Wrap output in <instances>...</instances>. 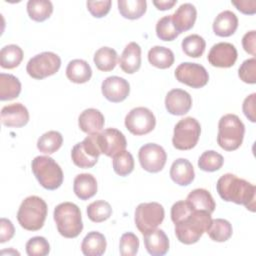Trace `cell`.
I'll use <instances>...</instances> for the list:
<instances>
[{
    "label": "cell",
    "instance_id": "10",
    "mask_svg": "<svg viewBox=\"0 0 256 256\" xmlns=\"http://www.w3.org/2000/svg\"><path fill=\"white\" fill-rule=\"evenodd\" d=\"M60 66V57L53 52L46 51L32 57L26 65V71L30 77L41 80L54 75L58 72Z\"/></svg>",
    "mask_w": 256,
    "mask_h": 256
},
{
    "label": "cell",
    "instance_id": "20",
    "mask_svg": "<svg viewBox=\"0 0 256 256\" xmlns=\"http://www.w3.org/2000/svg\"><path fill=\"white\" fill-rule=\"evenodd\" d=\"M197 10L191 3L181 4L172 15V22L175 29L179 32L190 30L196 21Z\"/></svg>",
    "mask_w": 256,
    "mask_h": 256
},
{
    "label": "cell",
    "instance_id": "45",
    "mask_svg": "<svg viewBox=\"0 0 256 256\" xmlns=\"http://www.w3.org/2000/svg\"><path fill=\"white\" fill-rule=\"evenodd\" d=\"M192 211L193 209L186 200L177 201L171 207V220L174 224H176L185 219Z\"/></svg>",
    "mask_w": 256,
    "mask_h": 256
},
{
    "label": "cell",
    "instance_id": "6",
    "mask_svg": "<svg viewBox=\"0 0 256 256\" xmlns=\"http://www.w3.org/2000/svg\"><path fill=\"white\" fill-rule=\"evenodd\" d=\"M31 168L39 184L47 190H56L63 183V171L59 164L49 156H37Z\"/></svg>",
    "mask_w": 256,
    "mask_h": 256
},
{
    "label": "cell",
    "instance_id": "4",
    "mask_svg": "<svg viewBox=\"0 0 256 256\" xmlns=\"http://www.w3.org/2000/svg\"><path fill=\"white\" fill-rule=\"evenodd\" d=\"M47 211V204L42 198L34 195L29 196L20 204L17 212V220L25 230L37 231L43 227Z\"/></svg>",
    "mask_w": 256,
    "mask_h": 256
},
{
    "label": "cell",
    "instance_id": "17",
    "mask_svg": "<svg viewBox=\"0 0 256 256\" xmlns=\"http://www.w3.org/2000/svg\"><path fill=\"white\" fill-rule=\"evenodd\" d=\"M166 110L176 116H181L189 112L192 107V98L190 94L182 89H172L165 97Z\"/></svg>",
    "mask_w": 256,
    "mask_h": 256
},
{
    "label": "cell",
    "instance_id": "47",
    "mask_svg": "<svg viewBox=\"0 0 256 256\" xmlns=\"http://www.w3.org/2000/svg\"><path fill=\"white\" fill-rule=\"evenodd\" d=\"M15 228L9 219L1 218L0 220V243H5L12 239Z\"/></svg>",
    "mask_w": 256,
    "mask_h": 256
},
{
    "label": "cell",
    "instance_id": "48",
    "mask_svg": "<svg viewBox=\"0 0 256 256\" xmlns=\"http://www.w3.org/2000/svg\"><path fill=\"white\" fill-rule=\"evenodd\" d=\"M255 100H256V94L252 93L249 96H247L242 104V110L244 115L250 120L251 122H255Z\"/></svg>",
    "mask_w": 256,
    "mask_h": 256
},
{
    "label": "cell",
    "instance_id": "44",
    "mask_svg": "<svg viewBox=\"0 0 256 256\" xmlns=\"http://www.w3.org/2000/svg\"><path fill=\"white\" fill-rule=\"evenodd\" d=\"M239 78L248 84L256 83V59L252 57L245 60L238 69Z\"/></svg>",
    "mask_w": 256,
    "mask_h": 256
},
{
    "label": "cell",
    "instance_id": "24",
    "mask_svg": "<svg viewBox=\"0 0 256 256\" xmlns=\"http://www.w3.org/2000/svg\"><path fill=\"white\" fill-rule=\"evenodd\" d=\"M238 27V18L230 10L219 13L213 22V32L220 37H229L235 33Z\"/></svg>",
    "mask_w": 256,
    "mask_h": 256
},
{
    "label": "cell",
    "instance_id": "31",
    "mask_svg": "<svg viewBox=\"0 0 256 256\" xmlns=\"http://www.w3.org/2000/svg\"><path fill=\"white\" fill-rule=\"evenodd\" d=\"M117 4L120 14L130 20L139 19L147 9V2L145 0H118Z\"/></svg>",
    "mask_w": 256,
    "mask_h": 256
},
{
    "label": "cell",
    "instance_id": "46",
    "mask_svg": "<svg viewBox=\"0 0 256 256\" xmlns=\"http://www.w3.org/2000/svg\"><path fill=\"white\" fill-rule=\"evenodd\" d=\"M112 2L110 0L104 1H87V9L95 18H102L106 16L111 8Z\"/></svg>",
    "mask_w": 256,
    "mask_h": 256
},
{
    "label": "cell",
    "instance_id": "43",
    "mask_svg": "<svg viewBox=\"0 0 256 256\" xmlns=\"http://www.w3.org/2000/svg\"><path fill=\"white\" fill-rule=\"evenodd\" d=\"M139 250V239L132 232L124 233L120 238L119 252L122 256H134Z\"/></svg>",
    "mask_w": 256,
    "mask_h": 256
},
{
    "label": "cell",
    "instance_id": "40",
    "mask_svg": "<svg viewBox=\"0 0 256 256\" xmlns=\"http://www.w3.org/2000/svg\"><path fill=\"white\" fill-rule=\"evenodd\" d=\"M113 170L119 176H127L134 169V158L132 154L126 150L116 154L112 161Z\"/></svg>",
    "mask_w": 256,
    "mask_h": 256
},
{
    "label": "cell",
    "instance_id": "27",
    "mask_svg": "<svg viewBox=\"0 0 256 256\" xmlns=\"http://www.w3.org/2000/svg\"><path fill=\"white\" fill-rule=\"evenodd\" d=\"M106 238L98 231L89 232L81 243V251L86 256H101L106 250Z\"/></svg>",
    "mask_w": 256,
    "mask_h": 256
},
{
    "label": "cell",
    "instance_id": "21",
    "mask_svg": "<svg viewBox=\"0 0 256 256\" xmlns=\"http://www.w3.org/2000/svg\"><path fill=\"white\" fill-rule=\"evenodd\" d=\"M120 68L127 74H133L140 69L141 66V47L136 42L128 43L120 58Z\"/></svg>",
    "mask_w": 256,
    "mask_h": 256
},
{
    "label": "cell",
    "instance_id": "11",
    "mask_svg": "<svg viewBox=\"0 0 256 256\" xmlns=\"http://www.w3.org/2000/svg\"><path fill=\"white\" fill-rule=\"evenodd\" d=\"M156 125V118L152 111L146 107H136L125 117V126L130 133L141 136L150 133Z\"/></svg>",
    "mask_w": 256,
    "mask_h": 256
},
{
    "label": "cell",
    "instance_id": "35",
    "mask_svg": "<svg viewBox=\"0 0 256 256\" xmlns=\"http://www.w3.org/2000/svg\"><path fill=\"white\" fill-rule=\"evenodd\" d=\"M23 60V50L15 44L4 46L0 51V65L5 69L17 67Z\"/></svg>",
    "mask_w": 256,
    "mask_h": 256
},
{
    "label": "cell",
    "instance_id": "18",
    "mask_svg": "<svg viewBox=\"0 0 256 256\" xmlns=\"http://www.w3.org/2000/svg\"><path fill=\"white\" fill-rule=\"evenodd\" d=\"M29 121V112L21 103H12L1 109V122L7 127H23Z\"/></svg>",
    "mask_w": 256,
    "mask_h": 256
},
{
    "label": "cell",
    "instance_id": "25",
    "mask_svg": "<svg viewBox=\"0 0 256 256\" xmlns=\"http://www.w3.org/2000/svg\"><path fill=\"white\" fill-rule=\"evenodd\" d=\"M73 191L81 200H88L97 193L96 178L89 173L78 174L74 178Z\"/></svg>",
    "mask_w": 256,
    "mask_h": 256
},
{
    "label": "cell",
    "instance_id": "15",
    "mask_svg": "<svg viewBox=\"0 0 256 256\" xmlns=\"http://www.w3.org/2000/svg\"><path fill=\"white\" fill-rule=\"evenodd\" d=\"M237 56V50L233 44L219 42L211 47L207 59L214 67L229 68L235 64Z\"/></svg>",
    "mask_w": 256,
    "mask_h": 256
},
{
    "label": "cell",
    "instance_id": "33",
    "mask_svg": "<svg viewBox=\"0 0 256 256\" xmlns=\"http://www.w3.org/2000/svg\"><path fill=\"white\" fill-rule=\"evenodd\" d=\"M232 225L226 219H212L206 233L215 242H225L232 236Z\"/></svg>",
    "mask_w": 256,
    "mask_h": 256
},
{
    "label": "cell",
    "instance_id": "7",
    "mask_svg": "<svg viewBox=\"0 0 256 256\" xmlns=\"http://www.w3.org/2000/svg\"><path fill=\"white\" fill-rule=\"evenodd\" d=\"M200 133L201 126L195 118H183L174 127L172 144L178 150H190L196 146Z\"/></svg>",
    "mask_w": 256,
    "mask_h": 256
},
{
    "label": "cell",
    "instance_id": "5",
    "mask_svg": "<svg viewBox=\"0 0 256 256\" xmlns=\"http://www.w3.org/2000/svg\"><path fill=\"white\" fill-rule=\"evenodd\" d=\"M244 133L245 126L240 118L235 114H226L218 123L217 143L226 151H234L241 146Z\"/></svg>",
    "mask_w": 256,
    "mask_h": 256
},
{
    "label": "cell",
    "instance_id": "49",
    "mask_svg": "<svg viewBox=\"0 0 256 256\" xmlns=\"http://www.w3.org/2000/svg\"><path fill=\"white\" fill-rule=\"evenodd\" d=\"M256 31L255 30H252V31H249L247 33L244 34L243 38H242V46H243V49L251 54L252 56H255L256 55Z\"/></svg>",
    "mask_w": 256,
    "mask_h": 256
},
{
    "label": "cell",
    "instance_id": "12",
    "mask_svg": "<svg viewBox=\"0 0 256 256\" xmlns=\"http://www.w3.org/2000/svg\"><path fill=\"white\" fill-rule=\"evenodd\" d=\"M175 77L180 82L192 88L204 87L209 80L205 67L198 63L183 62L175 69Z\"/></svg>",
    "mask_w": 256,
    "mask_h": 256
},
{
    "label": "cell",
    "instance_id": "42",
    "mask_svg": "<svg viewBox=\"0 0 256 256\" xmlns=\"http://www.w3.org/2000/svg\"><path fill=\"white\" fill-rule=\"evenodd\" d=\"M26 253L29 256H46L50 252V245L46 238L35 236L26 243Z\"/></svg>",
    "mask_w": 256,
    "mask_h": 256
},
{
    "label": "cell",
    "instance_id": "30",
    "mask_svg": "<svg viewBox=\"0 0 256 256\" xmlns=\"http://www.w3.org/2000/svg\"><path fill=\"white\" fill-rule=\"evenodd\" d=\"M148 61L154 67L167 69L174 63V53L169 48L154 46L148 52Z\"/></svg>",
    "mask_w": 256,
    "mask_h": 256
},
{
    "label": "cell",
    "instance_id": "51",
    "mask_svg": "<svg viewBox=\"0 0 256 256\" xmlns=\"http://www.w3.org/2000/svg\"><path fill=\"white\" fill-rule=\"evenodd\" d=\"M176 3H177L176 0H154L153 1L154 6L161 11L171 9Z\"/></svg>",
    "mask_w": 256,
    "mask_h": 256
},
{
    "label": "cell",
    "instance_id": "38",
    "mask_svg": "<svg viewBox=\"0 0 256 256\" xmlns=\"http://www.w3.org/2000/svg\"><path fill=\"white\" fill-rule=\"evenodd\" d=\"M112 214L111 205L104 200H96L87 206V216L95 223L107 220Z\"/></svg>",
    "mask_w": 256,
    "mask_h": 256
},
{
    "label": "cell",
    "instance_id": "1",
    "mask_svg": "<svg viewBox=\"0 0 256 256\" xmlns=\"http://www.w3.org/2000/svg\"><path fill=\"white\" fill-rule=\"evenodd\" d=\"M216 189L224 201L244 205L248 210L255 212L256 187L250 182L227 173L218 179Z\"/></svg>",
    "mask_w": 256,
    "mask_h": 256
},
{
    "label": "cell",
    "instance_id": "37",
    "mask_svg": "<svg viewBox=\"0 0 256 256\" xmlns=\"http://www.w3.org/2000/svg\"><path fill=\"white\" fill-rule=\"evenodd\" d=\"M181 47L183 52L192 58H198L202 56L205 51L206 42L203 37L198 34L188 35L182 40Z\"/></svg>",
    "mask_w": 256,
    "mask_h": 256
},
{
    "label": "cell",
    "instance_id": "23",
    "mask_svg": "<svg viewBox=\"0 0 256 256\" xmlns=\"http://www.w3.org/2000/svg\"><path fill=\"white\" fill-rule=\"evenodd\" d=\"M171 179L180 186H187L194 180L195 172L191 162L185 158L176 159L170 168Z\"/></svg>",
    "mask_w": 256,
    "mask_h": 256
},
{
    "label": "cell",
    "instance_id": "14",
    "mask_svg": "<svg viewBox=\"0 0 256 256\" xmlns=\"http://www.w3.org/2000/svg\"><path fill=\"white\" fill-rule=\"evenodd\" d=\"M98 144L101 153L108 157H114L116 154L124 151L127 141L124 134L115 128H107L97 134Z\"/></svg>",
    "mask_w": 256,
    "mask_h": 256
},
{
    "label": "cell",
    "instance_id": "39",
    "mask_svg": "<svg viewBox=\"0 0 256 256\" xmlns=\"http://www.w3.org/2000/svg\"><path fill=\"white\" fill-rule=\"evenodd\" d=\"M223 163V156L214 150H207L203 152L198 159V167L206 172H214L219 170Z\"/></svg>",
    "mask_w": 256,
    "mask_h": 256
},
{
    "label": "cell",
    "instance_id": "34",
    "mask_svg": "<svg viewBox=\"0 0 256 256\" xmlns=\"http://www.w3.org/2000/svg\"><path fill=\"white\" fill-rule=\"evenodd\" d=\"M93 61L100 71H111L117 64V52L110 47H101L95 52Z\"/></svg>",
    "mask_w": 256,
    "mask_h": 256
},
{
    "label": "cell",
    "instance_id": "22",
    "mask_svg": "<svg viewBox=\"0 0 256 256\" xmlns=\"http://www.w3.org/2000/svg\"><path fill=\"white\" fill-rule=\"evenodd\" d=\"M105 119L103 114L95 108L85 109L78 118L79 128L89 135L99 133L104 127Z\"/></svg>",
    "mask_w": 256,
    "mask_h": 256
},
{
    "label": "cell",
    "instance_id": "29",
    "mask_svg": "<svg viewBox=\"0 0 256 256\" xmlns=\"http://www.w3.org/2000/svg\"><path fill=\"white\" fill-rule=\"evenodd\" d=\"M21 92V83L12 74H0V100H12L17 98Z\"/></svg>",
    "mask_w": 256,
    "mask_h": 256
},
{
    "label": "cell",
    "instance_id": "3",
    "mask_svg": "<svg viewBox=\"0 0 256 256\" xmlns=\"http://www.w3.org/2000/svg\"><path fill=\"white\" fill-rule=\"evenodd\" d=\"M53 217L59 234L65 238H75L83 230L80 209L72 202L58 204L54 209Z\"/></svg>",
    "mask_w": 256,
    "mask_h": 256
},
{
    "label": "cell",
    "instance_id": "9",
    "mask_svg": "<svg viewBox=\"0 0 256 256\" xmlns=\"http://www.w3.org/2000/svg\"><path fill=\"white\" fill-rule=\"evenodd\" d=\"M97 134L87 136L82 142L75 144L72 148L71 158L77 167L87 169L93 167L97 163L101 154Z\"/></svg>",
    "mask_w": 256,
    "mask_h": 256
},
{
    "label": "cell",
    "instance_id": "36",
    "mask_svg": "<svg viewBox=\"0 0 256 256\" xmlns=\"http://www.w3.org/2000/svg\"><path fill=\"white\" fill-rule=\"evenodd\" d=\"M63 143V137L58 131H48L44 133L37 141V148L40 152L45 154H52L56 152Z\"/></svg>",
    "mask_w": 256,
    "mask_h": 256
},
{
    "label": "cell",
    "instance_id": "16",
    "mask_svg": "<svg viewBox=\"0 0 256 256\" xmlns=\"http://www.w3.org/2000/svg\"><path fill=\"white\" fill-rule=\"evenodd\" d=\"M103 96L110 102L124 101L130 93V85L127 80L119 76L107 77L101 85Z\"/></svg>",
    "mask_w": 256,
    "mask_h": 256
},
{
    "label": "cell",
    "instance_id": "19",
    "mask_svg": "<svg viewBox=\"0 0 256 256\" xmlns=\"http://www.w3.org/2000/svg\"><path fill=\"white\" fill-rule=\"evenodd\" d=\"M144 245L152 256H163L169 250V239L161 229H154L144 234Z\"/></svg>",
    "mask_w": 256,
    "mask_h": 256
},
{
    "label": "cell",
    "instance_id": "8",
    "mask_svg": "<svg viewBox=\"0 0 256 256\" xmlns=\"http://www.w3.org/2000/svg\"><path fill=\"white\" fill-rule=\"evenodd\" d=\"M164 216L165 211L160 203H140L136 207L134 221L138 230L144 235L156 229L163 222Z\"/></svg>",
    "mask_w": 256,
    "mask_h": 256
},
{
    "label": "cell",
    "instance_id": "28",
    "mask_svg": "<svg viewBox=\"0 0 256 256\" xmlns=\"http://www.w3.org/2000/svg\"><path fill=\"white\" fill-rule=\"evenodd\" d=\"M66 76L73 83H86L92 76V69L85 60L74 59L66 67Z\"/></svg>",
    "mask_w": 256,
    "mask_h": 256
},
{
    "label": "cell",
    "instance_id": "13",
    "mask_svg": "<svg viewBox=\"0 0 256 256\" xmlns=\"http://www.w3.org/2000/svg\"><path fill=\"white\" fill-rule=\"evenodd\" d=\"M138 159L145 171L157 173L164 168L167 154L162 146L155 143H147L139 149Z\"/></svg>",
    "mask_w": 256,
    "mask_h": 256
},
{
    "label": "cell",
    "instance_id": "41",
    "mask_svg": "<svg viewBox=\"0 0 256 256\" xmlns=\"http://www.w3.org/2000/svg\"><path fill=\"white\" fill-rule=\"evenodd\" d=\"M180 33L175 29L172 22V15L160 18L156 24V35L160 40L172 41L178 37Z\"/></svg>",
    "mask_w": 256,
    "mask_h": 256
},
{
    "label": "cell",
    "instance_id": "26",
    "mask_svg": "<svg viewBox=\"0 0 256 256\" xmlns=\"http://www.w3.org/2000/svg\"><path fill=\"white\" fill-rule=\"evenodd\" d=\"M186 201L193 210L205 211L210 214L214 212L216 207L215 201L210 192L203 188H198L191 191L188 194Z\"/></svg>",
    "mask_w": 256,
    "mask_h": 256
},
{
    "label": "cell",
    "instance_id": "2",
    "mask_svg": "<svg viewBox=\"0 0 256 256\" xmlns=\"http://www.w3.org/2000/svg\"><path fill=\"white\" fill-rule=\"evenodd\" d=\"M211 221L210 213L193 210L185 219L175 224L176 237L183 244H194L207 231Z\"/></svg>",
    "mask_w": 256,
    "mask_h": 256
},
{
    "label": "cell",
    "instance_id": "32",
    "mask_svg": "<svg viewBox=\"0 0 256 256\" xmlns=\"http://www.w3.org/2000/svg\"><path fill=\"white\" fill-rule=\"evenodd\" d=\"M27 13L36 22H43L53 12V4L49 0H29L27 2Z\"/></svg>",
    "mask_w": 256,
    "mask_h": 256
},
{
    "label": "cell",
    "instance_id": "50",
    "mask_svg": "<svg viewBox=\"0 0 256 256\" xmlns=\"http://www.w3.org/2000/svg\"><path fill=\"white\" fill-rule=\"evenodd\" d=\"M231 3L241 13L246 15H253L256 12V1L255 0H238L231 1Z\"/></svg>",
    "mask_w": 256,
    "mask_h": 256
}]
</instances>
